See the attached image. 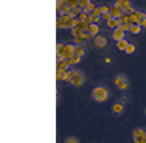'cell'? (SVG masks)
<instances>
[{
	"label": "cell",
	"instance_id": "cell-1",
	"mask_svg": "<svg viewBox=\"0 0 146 143\" xmlns=\"http://www.w3.org/2000/svg\"><path fill=\"white\" fill-rule=\"evenodd\" d=\"M71 79L68 82L74 87H81L86 82L84 73L79 69H71Z\"/></svg>",
	"mask_w": 146,
	"mask_h": 143
},
{
	"label": "cell",
	"instance_id": "cell-2",
	"mask_svg": "<svg viewBox=\"0 0 146 143\" xmlns=\"http://www.w3.org/2000/svg\"><path fill=\"white\" fill-rule=\"evenodd\" d=\"M91 97L94 101L98 102V103H103L108 98V90L106 87L103 86H97L95 88H92L91 90Z\"/></svg>",
	"mask_w": 146,
	"mask_h": 143
},
{
	"label": "cell",
	"instance_id": "cell-3",
	"mask_svg": "<svg viewBox=\"0 0 146 143\" xmlns=\"http://www.w3.org/2000/svg\"><path fill=\"white\" fill-rule=\"evenodd\" d=\"M72 17L68 14L58 15L57 18V29H71L72 27Z\"/></svg>",
	"mask_w": 146,
	"mask_h": 143
},
{
	"label": "cell",
	"instance_id": "cell-4",
	"mask_svg": "<svg viewBox=\"0 0 146 143\" xmlns=\"http://www.w3.org/2000/svg\"><path fill=\"white\" fill-rule=\"evenodd\" d=\"M114 85L120 90H125L129 88V80L124 74H117L114 78Z\"/></svg>",
	"mask_w": 146,
	"mask_h": 143
},
{
	"label": "cell",
	"instance_id": "cell-5",
	"mask_svg": "<svg viewBox=\"0 0 146 143\" xmlns=\"http://www.w3.org/2000/svg\"><path fill=\"white\" fill-rule=\"evenodd\" d=\"M135 143H146V130L143 128H135L132 132Z\"/></svg>",
	"mask_w": 146,
	"mask_h": 143
},
{
	"label": "cell",
	"instance_id": "cell-6",
	"mask_svg": "<svg viewBox=\"0 0 146 143\" xmlns=\"http://www.w3.org/2000/svg\"><path fill=\"white\" fill-rule=\"evenodd\" d=\"M113 5L116 6L117 8H120L123 13H127V14H128L129 9L132 8V5H131V1L130 0H116Z\"/></svg>",
	"mask_w": 146,
	"mask_h": 143
},
{
	"label": "cell",
	"instance_id": "cell-7",
	"mask_svg": "<svg viewBox=\"0 0 146 143\" xmlns=\"http://www.w3.org/2000/svg\"><path fill=\"white\" fill-rule=\"evenodd\" d=\"M124 38H125V32H124L122 29L116 27V29L113 30V32H112V39H113L115 42H117V41H120V40H123Z\"/></svg>",
	"mask_w": 146,
	"mask_h": 143
},
{
	"label": "cell",
	"instance_id": "cell-8",
	"mask_svg": "<svg viewBox=\"0 0 146 143\" xmlns=\"http://www.w3.org/2000/svg\"><path fill=\"white\" fill-rule=\"evenodd\" d=\"M94 45L98 48H104L106 45H107V39L106 37L102 35V34H98L94 38Z\"/></svg>",
	"mask_w": 146,
	"mask_h": 143
},
{
	"label": "cell",
	"instance_id": "cell-9",
	"mask_svg": "<svg viewBox=\"0 0 146 143\" xmlns=\"http://www.w3.org/2000/svg\"><path fill=\"white\" fill-rule=\"evenodd\" d=\"M65 56H66V59H72L75 56V45L73 43L65 45Z\"/></svg>",
	"mask_w": 146,
	"mask_h": 143
},
{
	"label": "cell",
	"instance_id": "cell-10",
	"mask_svg": "<svg viewBox=\"0 0 146 143\" xmlns=\"http://www.w3.org/2000/svg\"><path fill=\"white\" fill-rule=\"evenodd\" d=\"M123 110H124V105L121 103V102H115V103H113V105H112V112L114 113V114H121L122 112H123Z\"/></svg>",
	"mask_w": 146,
	"mask_h": 143
},
{
	"label": "cell",
	"instance_id": "cell-11",
	"mask_svg": "<svg viewBox=\"0 0 146 143\" xmlns=\"http://www.w3.org/2000/svg\"><path fill=\"white\" fill-rule=\"evenodd\" d=\"M110 14H111L112 17H114V18H120L124 13H123L120 8H117L116 6L112 5V6H111V9H110Z\"/></svg>",
	"mask_w": 146,
	"mask_h": 143
},
{
	"label": "cell",
	"instance_id": "cell-12",
	"mask_svg": "<svg viewBox=\"0 0 146 143\" xmlns=\"http://www.w3.org/2000/svg\"><path fill=\"white\" fill-rule=\"evenodd\" d=\"M120 24H121V23H120V19H119V18H114V17L106 22L107 27L113 29V30H114V29H116V27H119V26H120Z\"/></svg>",
	"mask_w": 146,
	"mask_h": 143
},
{
	"label": "cell",
	"instance_id": "cell-13",
	"mask_svg": "<svg viewBox=\"0 0 146 143\" xmlns=\"http://www.w3.org/2000/svg\"><path fill=\"white\" fill-rule=\"evenodd\" d=\"M83 32H84V30H83L80 25H78V26L71 29V34H72V37H73L74 39H75V38H79Z\"/></svg>",
	"mask_w": 146,
	"mask_h": 143
},
{
	"label": "cell",
	"instance_id": "cell-14",
	"mask_svg": "<svg viewBox=\"0 0 146 143\" xmlns=\"http://www.w3.org/2000/svg\"><path fill=\"white\" fill-rule=\"evenodd\" d=\"M88 32H89L92 37L98 35V33H99V25L96 24V23L90 24V25H89V29H88Z\"/></svg>",
	"mask_w": 146,
	"mask_h": 143
},
{
	"label": "cell",
	"instance_id": "cell-15",
	"mask_svg": "<svg viewBox=\"0 0 146 143\" xmlns=\"http://www.w3.org/2000/svg\"><path fill=\"white\" fill-rule=\"evenodd\" d=\"M136 15H137V24L138 25H143V23L146 19V13H144L141 10H137Z\"/></svg>",
	"mask_w": 146,
	"mask_h": 143
},
{
	"label": "cell",
	"instance_id": "cell-16",
	"mask_svg": "<svg viewBox=\"0 0 146 143\" xmlns=\"http://www.w3.org/2000/svg\"><path fill=\"white\" fill-rule=\"evenodd\" d=\"M128 45H129V42H128V41H127L125 39H123V40H120V41H117V42L115 43L116 48H117V49H119L120 51H124Z\"/></svg>",
	"mask_w": 146,
	"mask_h": 143
},
{
	"label": "cell",
	"instance_id": "cell-17",
	"mask_svg": "<svg viewBox=\"0 0 146 143\" xmlns=\"http://www.w3.org/2000/svg\"><path fill=\"white\" fill-rule=\"evenodd\" d=\"M86 54V48L83 45H75V55L82 57Z\"/></svg>",
	"mask_w": 146,
	"mask_h": 143
},
{
	"label": "cell",
	"instance_id": "cell-18",
	"mask_svg": "<svg viewBox=\"0 0 146 143\" xmlns=\"http://www.w3.org/2000/svg\"><path fill=\"white\" fill-rule=\"evenodd\" d=\"M143 30V26L141 25H138V24H132L131 27H130V33L132 34H139Z\"/></svg>",
	"mask_w": 146,
	"mask_h": 143
},
{
	"label": "cell",
	"instance_id": "cell-19",
	"mask_svg": "<svg viewBox=\"0 0 146 143\" xmlns=\"http://www.w3.org/2000/svg\"><path fill=\"white\" fill-rule=\"evenodd\" d=\"M82 13V9L80 8V7H76V8H72V10H71V13L68 14L72 18H76L80 14Z\"/></svg>",
	"mask_w": 146,
	"mask_h": 143
},
{
	"label": "cell",
	"instance_id": "cell-20",
	"mask_svg": "<svg viewBox=\"0 0 146 143\" xmlns=\"http://www.w3.org/2000/svg\"><path fill=\"white\" fill-rule=\"evenodd\" d=\"M119 19H120V23L121 24H130V15L127 14V13H124Z\"/></svg>",
	"mask_w": 146,
	"mask_h": 143
},
{
	"label": "cell",
	"instance_id": "cell-21",
	"mask_svg": "<svg viewBox=\"0 0 146 143\" xmlns=\"http://www.w3.org/2000/svg\"><path fill=\"white\" fill-rule=\"evenodd\" d=\"M135 51H136V46H135L133 43H130V42H129V45L127 46V48H125L124 53H125V54H128V55H130V54H133Z\"/></svg>",
	"mask_w": 146,
	"mask_h": 143
},
{
	"label": "cell",
	"instance_id": "cell-22",
	"mask_svg": "<svg viewBox=\"0 0 146 143\" xmlns=\"http://www.w3.org/2000/svg\"><path fill=\"white\" fill-rule=\"evenodd\" d=\"M78 1H79V7H80L82 10H83L84 8H87V7L91 3L90 0H78Z\"/></svg>",
	"mask_w": 146,
	"mask_h": 143
},
{
	"label": "cell",
	"instance_id": "cell-23",
	"mask_svg": "<svg viewBox=\"0 0 146 143\" xmlns=\"http://www.w3.org/2000/svg\"><path fill=\"white\" fill-rule=\"evenodd\" d=\"M96 8H97V6H96L95 3H92V2H91V3H90V5H89L87 8H84L82 11H84V13H87V14H91V13H92V11H94Z\"/></svg>",
	"mask_w": 146,
	"mask_h": 143
},
{
	"label": "cell",
	"instance_id": "cell-24",
	"mask_svg": "<svg viewBox=\"0 0 146 143\" xmlns=\"http://www.w3.org/2000/svg\"><path fill=\"white\" fill-rule=\"evenodd\" d=\"M64 143H80L75 136H68L64 140Z\"/></svg>",
	"mask_w": 146,
	"mask_h": 143
},
{
	"label": "cell",
	"instance_id": "cell-25",
	"mask_svg": "<svg viewBox=\"0 0 146 143\" xmlns=\"http://www.w3.org/2000/svg\"><path fill=\"white\" fill-rule=\"evenodd\" d=\"M99 8H100V11H102V15H103V14L110 13L111 6H107V5H102V6H99Z\"/></svg>",
	"mask_w": 146,
	"mask_h": 143
},
{
	"label": "cell",
	"instance_id": "cell-26",
	"mask_svg": "<svg viewBox=\"0 0 146 143\" xmlns=\"http://www.w3.org/2000/svg\"><path fill=\"white\" fill-rule=\"evenodd\" d=\"M88 15H89V14H87V13L82 11V13H81V14H80V15L78 16V18L80 19V22H84V21H86V19L88 18Z\"/></svg>",
	"mask_w": 146,
	"mask_h": 143
},
{
	"label": "cell",
	"instance_id": "cell-27",
	"mask_svg": "<svg viewBox=\"0 0 146 143\" xmlns=\"http://www.w3.org/2000/svg\"><path fill=\"white\" fill-rule=\"evenodd\" d=\"M81 58H82V57H80V56L75 55V56H74V57L71 59V61H72V64L74 65V64H78V63H80V62H81Z\"/></svg>",
	"mask_w": 146,
	"mask_h": 143
},
{
	"label": "cell",
	"instance_id": "cell-28",
	"mask_svg": "<svg viewBox=\"0 0 146 143\" xmlns=\"http://www.w3.org/2000/svg\"><path fill=\"white\" fill-rule=\"evenodd\" d=\"M91 14H92V15H94L95 17H99V16L102 15V11H100V8H99V7H97V8H96V9H95V10H94V11H92Z\"/></svg>",
	"mask_w": 146,
	"mask_h": 143
},
{
	"label": "cell",
	"instance_id": "cell-29",
	"mask_svg": "<svg viewBox=\"0 0 146 143\" xmlns=\"http://www.w3.org/2000/svg\"><path fill=\"white\" fill-rule=\"evenodd\" d=\"M102 17H103V18H104V19H105L106 22H107V21H110L111 18H113V17H112V15H111L110 13H106V14H103V15H102Z\"/></svg>",
	"mask_w": 146,
	"mask_h": 143
},
{
	"label": "cell",
	"instance_id": "cell-30",
	"mask_svg": "<svg viewBox=\"0 0 146 143\" xmlns=\"http://www.w3.org/2000/svg\"><path fill=\"white\" fill-rule=\"evenodd\" d=\"M99 21H100V16H99V17H95V18H94V23H96V24H97Z\"/></svg>",
	"mask_w": 146,
	"mask_h": 143
},
{
	"label": "cell",
	"instance_id": "cell-31",
	"mask_svg": "<svg viewBox=\"0 0 146 143\" xmlns=\"http://www.w3.org/2000/svg\"><path fill=\"white\" fill-rule=\"evenodd\" d=\"M141 26H143V29H146V19H145V22L143 23V25H141Z\"/></svg>",
	"mask_w": 146,
	"mask_h": 143
}]
</instances>
